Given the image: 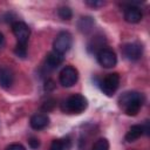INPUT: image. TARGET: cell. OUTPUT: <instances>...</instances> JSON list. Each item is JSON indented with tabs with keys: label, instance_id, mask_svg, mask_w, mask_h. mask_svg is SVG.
Here are the masks:
<instances>
[{
	"label": "cell",
	"instance_id": "5bb4252c",
	"mask_svg": "<svg viewBox=\"0 0 150 150\" xmlns=\"http://www.w3.org/2000/svg\"><path fill=\"white\" fill-rule=\"evenodd\" d=\"M143 127L139 125V124H135L132 125L128 132L125 134V141L127 142H135L136 139H138L142 135H143Z\"/></svg>",
	"mask_w": 150,
	"mask_h": 150
},
{
	"label": "cell",
	"instance_id": "30bf717a",
	"mask_svg": "<svg viewBox=\"0 0 150 150\" xmlns=\"http://www.w3.org/2000/svg\"><path fill=\"white\" fill-rule=\"evenodd\" d=\"M13 81H14L13 71L6 66H0V87L7 89L13 84Z\"/></svg>",
	"mask_w": 150,
	"mask_h": 150
},
{
	"label": "cell",
	"instance_id": "ac0fdd59",
	"mask_svg": "<svg viewBox=\"0 0 150 150\" xmlns=\"http://www.w3.org/2000/svg\"><path fill=\"white\" fill-rule=\"evenodd\" d=\"M14 53H15L16 56H19V57H25V56L27 55V45L16 43L15 49H14Z\"/></svg>",
	"mask_w": 150,
	"mask_h": 150
},
{
	"label": "cell",
	"instance_id": "4fadbf2b",
	"mask_svg": "<svg viewBox=\"0 0 150 150\" xmlns=\"http://www.w3.org/2000/svg\"><path fill=\"white\" fill-rule=\"evenodd\" d=\"M62 62H63V55H61L54 50L48 53V55L46 56V67L49 69L57 68Z\"/></svg>",
	"mask_w": 150,
	"mask_h": 150
},
{
	"label": "cell",
	"instance_id": "ffe728a7",
	"mask_svg": "<svg viewBox=\"0 0 150 150\" xmlns=\"http://www.w3.org/2000/svg\"><path fill=\"white\" fill-rule=\"evenodd\" d=\"M49 150H64V145H63V141L61 139H54L50 144Z\"/></svg>",
	"mask_w": 150,
	"mask_h": 150
},
{
	"label": "cell",
	"instance_id": "7c38bea8",
	"mask_svg": "<svg viewBox=\"0 0 150 150\" xmlns=\"http://www.w3.org/2000/svg\"><path fill=\"white\" fill-rule=\"evenodd\" d=\"M29 123L34 130H41L49 124V117L46 114H35L30 117Z\"/></svg>",
	"mask_w": 150,
	"mask_h": 150
},
{
	"label": "cell",
	"instance_id": "6da1fadb",
	"mask_svg": "<svg viewBox=\"0 0 150 150\" xmlns=\"http://www.w3.org/2000/svg\"><path fill=\"white\" fill-rule=\"evenodd\" d=\"M142 104H143V96L137 91H128L120 97V105L124 109L125 114L129 116L137 115Z\"/></svg>",
	"mask_w": 150,
	"mask_h": 150
},
{
	"label": "cell",
	"instance_id": "277c9868",
	"mask_svg": "<svg viewBox=\"0 0 150 150\" xmlns=\"http://www.w3.org/2000/svg\"><path fill=\"white\" fill-rule=\"evenodd\" d=\"M120 86V75L117 73L108 74L101 82L100 88L107 96H112Z\"/></svg>",
	"mask_w": 150,
	"mask_h": 150
},
{
	"label": "cell",
	"instance_id": "8fae6325",
	"mask_svg": "<svg viewBox=\"0 0 150 150\" xmlns=\"http://www.w3.org/2000/svg\"><path fill=\"white\" fill-rule=\"evenodd\" d=\"M104 43H105V38L101 34H97L93 39H90V41L87 45V49L91 54H94V53L97 54L101 49L104 48Z\"/></svg>",
	"mask_w": 150,
	"mask_h": 150
},
{
	"label": "cell",
	"instance_id": "d4e9b609",
	"mask_svg": "<svg viewBox=\"0 0 150 150\" xmlns=\"http://www.w3.org/2000/svg\"><path fill=\"white\" fill-rule=\"evenodd\" d=\"M4 45H5V38H4L2 33H0V48H1Z\"/></svg>",
	"mask_w": 150,
	"mask_h": 150
},
{
	"label": "cell",
	"instance_id": "484cf974",
	"mask_svg": "<svg viewBox=\"0 0 150 150\" xmlns=\"http://www.w3.org/2000/svg\"><path fill=\"white\" fill-rule=\"evenodd\" d=\"M134 150H135V149H134Z\"/></svg>",
	"mask_w": 150,
	"mask_h": 150
},
{
	"label": "cell",
	"instance_id": "44dd1931",
	"mask_svg": "<svg viewBox=\"0 0 150 150\" xmlns=\"http://www.w3.org/2000/svg\"><path fill=\"white\" fill-rule=\"evenodd\" d=\"M28 144H29V146L32 149H38L40 146V142H39V139L36 137H30L28 139Z\"/></svg>",
	"mask_w": 150,
	"mask_h": 150
},
{
	"label": "cell",
	"instance_id": "cb8c5ba5",
	"mask_svg": "<svg viewBox=\"0 0 150 150\" xmlns=\"http://www.w3.org/2000/svg\"><path fill=\"white\" fill-rule=\"evenodd\" d=\"M86 4L88 6H91V7H100V6H103L104 5L103 1H91V0H87Z\"/></svg>",
	"mask_w": 150,
	"mask_h": 150
},
{
	"label": "cell",
	"instance_id": "9c48e42d",
	"mask_svg": "<svg viewBox=\"0 0 150 150\" xmlns=\"http://www.w3.org/2000/svg\"><path fill=\"white\" fill-rule=\"evenodd\" d=\"M142 18H143L142 11L137 6H134L132 4L131 5L129 4L124 8V19H125V21H128L130 23H137L142 20Z\"/></svg>",
	"mask_w": 150,
	"mask_h": 150
},
{
	"label": "cell",
	"instance_id": "52a82bcc",
	"mask_svg": "<svg viewBox=\"0 0 150 150\" xmlns=\"http://www.w3.org/2000/svg\"><path fill=\"white\" fill-rule=\"evenodd\" d=\"M97 61L104 68H112L117 62V56L112 49L103 48L97 53Z\"/></svg>",
	"mask_w": 150,
	"mask_h": 150
},
{
	"label": "cell",
	"instance_id": "2e32d148",
	"mask_svg": "<svg viewBox=\"0 0 150 150\" xmlns=\"http://www.w3.org/2000/svg\"><path fill=\"white\" fill-rule=\"evenodd\" d=\"M91 150H109V142L107 138H98L94 145Z\"/></svg>",
	"mask_w": 150,
	"mask_h": 150
},
{
	"label": "cell",
	"instance_id": "603a6c76",
	"mask_svg": "<svg viewBox=\"0 0 150 150\" xmlns=\"http://www.w3.org/2000/svg\"><path fill=\"white\" fill-rule=\"evenodd\" d=\"M45 89L47 90V91H50V90H54L55 89V82L53 81V80H47L46 81V86H45Z\"/></svg>",
	"mask_w": 150,
	"mask_h": 150
},
{
	"label": "cell",
	"instance_id": "3957f363",
	"mask_svg": "<svg viewBox=\"0 0 150 150\" xmlns=\"http://www.w3.org/2000/svg\"><path fill=\"white\" fill-rule=\"evenodd\" d=\"M71 43H73V38H71V34L69 32H60L54 42H53V48H54V52L63 55L64 53H67L70 47H71Z\"/></svg>",
	"mask_w": 150,
	"mask_h": 150
},
{
	"label": "cell",
	"instance_id": "ba28073f",
	"mask_svg": "<svg viewBox=\"0 0 150 150\" xmlns=\"http://www.w3.org/2000/svg\"><path fill=\"white\" fill-rule=\"evenodd\" d=\"M122 50L127 59H129L131 61H136L142 56L143 47H142V45H139L137 42H129L123 46Z\"/></svg>",
	"mask_w": 150,
	"mask_h": 150
},
{
	"label": "cell",
	"instance_id": "d6986e66",
	"mask_svg": "<svg viewBox=\"0 0 150 150\" xmlns=\"http://www.w3.org/2000/svg\"><path fill=\"white\" fill-rule=\"evenodd\" d=\"M54 107H55V100L54 98H48L43 104H42V110H45V111H50V110H53L54 109Z\"/></svg>",
	"mask_w": 150,
	"mask_h": 150
},
{
	"label": "cell",
	"instance_id": "5b68a950",
	"mask_svg": "<svg viewBox=\"0 0 150 150\" xmlns=\"http://www.w3.org/2000/svg\"><path fill=\"white\" fill-rule=\"evenodd\" d=\"M59 80H60V83L63 87L69 88V87L74 86L77 82V80H79V71L73 66H66L60 71Z\"/></svg>",
	"mask_w": 150,
	"mask_h": 150
},
{
	"label": "cell",
	"instance_id": "7a4b0ae2",
	"mask_svg": "<svg viewBox=\"0 0 150 150\" xmlns=\"http://www.w3.org/2000/svg\"><path fill=\"white\" fill-rule=\"evenodd\" d=\"M88 107L87 98L81 94H75L69 96L62 104V110L70 114H81Z\"/></svg>",
	"mask_w": 150,
	"mask_h": 150
},
{
	"label": "cell",
	"instance_id": "9a60e30c",
	"mask_svg": "<svg viewBox=\"0 0 150 150\" xmlns=\"http://www.w3.org/2000/svg\"><path fill=\"white\" fill-rule=\"evenodd\" d=\"M95 22L91 16H82L77 22V28L81 33H88L93 29Z\"/></svg>",
	"mask_w": 150,
	"mask_h": 150
},
{
	"label": "cell",
	"instance_id": "e0dca14e",
	"mask_svg": "<svg viewBox=\"0 0 150 150\" xmlns=\"http://www.w3.org/2000/svg\"><path fill=\"white\" fill-rule=\"evenodd\" d=\"M57 14H59V16H60L62 20H69V19L73 16L71 9H70L69 7H67V6L60 7V8L57 9Z\"/></svg>",
	"mask_w": 150,
	"mask_h": 150
},
{
	"label": "cell",
	"instance_id": "7402d4cb",
	"mask_svg": "<svg viewBox=\"0 0 150 150\" xmlns=\"http://www.w3.org/2000/svg\"><path fill=\"white\" fill-rule=\"evenodd\" d=\"M6 150H26V148L22 145V144H19V143H13V144H9Z\"/></svg>",
	"mask_w": 150,
	"mask_h": 150
},
{
	"label": "cell",
	"instance_id": "8992f818",
	"mask_svg": "<svg viewBox=\"0 0 150 150\" xmlns=\"http://www.w3.org/2000/svg\"><path fill=\"white\" fill-rule=\"evenodd\" d=\"M12 30H13V34L15 35L16 40H18V43L27 45V41L29 39V35H30V29L25 22H22V21L13 22L12 23Z\"/></svg>",
	"mask_w": 150,
	"mask_h": 150
}]
</instances>
